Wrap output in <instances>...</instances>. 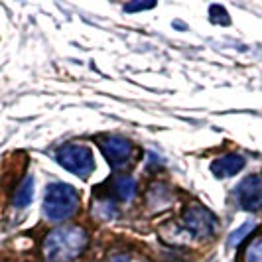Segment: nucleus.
Instances as JSON below:
<instances>
[{
	"instance_id": "f257e3e1",
	"label": "nucleus",
	"mask_w": 262,
	"mask_h": 262,
	"mask_svg": "<svg viewBox=\"0 0 262 262\" xmlns=\"http://www.w3.org/2000/svg\"><path fill=\"white\" fill-rule=\"evenodd\" d=\"M89 235L83 227H59L43 241V256L48 262H71L83 254Z\"/></svg>"
},
{
	"instance_id": "f03ea898",
	"label": "nucleus",
	"mask_w": 262,
	"mask_h": 262,
	"mask_svg": "<svg viewBox=\"0 0 262 262\" xmlns=\"http://www.w3.org/2000/svg\"><path fill=\"white\" fill-rule=\"evenodd\" d=\"M79 207V195L77 191L69 184L63 182H53L46 187V195H43V215L53 221H66L69 217L75 215Z\"/></svg>"
},
{
	"instance_id": "7ed1b4c3",
	"label": "nucleus",
	"mask_w": 262,
	"mask_h": 262,
	"mask_svg": "<svg viewBox=\"0 0 262 262\" xmlns=\"http://www.w3.org/2000/svg\"><path fill=\"white\" fill-rule=\"evenodd\" d=\"M55 160L66 168L67 171L75 173L81 180H87L95 170V160H93L91 150L83 144H63L57 148Z\"/></svg>"
},
{
	"instance_id": "20e7f679",
	"label": "nucleus",
	"mask_w": 262,
	"mask_h": 262,
	"mask_svg": "<svg viewBox=\"0 0 262 262\" xmlns=\"http://www.w3.org/2000/svg\"><path fill=\"white\" fill-rule=\"evenodd\" d=\"M182 225L189 235L197 236V238H209L217 231V217L207 207L193 203V205L185 207Z\"/></svg>"
},
{
	"instance_id": "39448f33",
	"label": "nucleus",
	"mask_w": 262,
	"mask_h": 262,
	"mask_svg": "<svg viewBox=\"0 0 262 262\" xmlns=\"http://www.w3.org/2000/svg\"><path fill=\"white\" fill-rule=\"evenodd\" d=\"M238 205L247 211H260L262 209V176L252 173L247 176L235 189Z\"/></svg>"
},
{
	"instance_id": "423d86ee",
	"label": "nucleus",
	"mask_w": 262,
	"mask_h": 262,
	"mask_svg": "<svg viewBox=\"0 0 262 262\" xmlns=\"http://www.w3.org/2000/svg\"><path fill=\"white\" fill-rule=\"evenodd\" d=\"M101 150H103V154L105 158L108 160V164L111 166H124L132 156V142H128L126 138H120V136H105V138H101Z\"/></svg>"
},
{
	"instance_id": "0eeeda50",
	"label": "nucleus",
	"mask_w": 262,
	"mask_h": 262,
	"mask_svg": "<svg viewBox=\"0 0 262 262\" xmlns=\"http://www.w3.org/2000/svg\"><path fill=\"white\" fill-rule=\"evenodd\" d=\"M245 168V158L238 156V154H225V156L217 158L213 164H211V171L215 178L223 180V178H231Z\"/></svg>"
},
{
	"instance_id": "6e6552de",
	"label": "nucleus",
	"mask_w": 262,
	"mask_h": 262,
	"mask_svg": "<svg viewBox=\"0 0 262 262\" xmlns=\"http://www.w3.org/2000/svg\"><path fill=\"white\" fill-rule=\"evenodd\" d=\"M146 199H148V205L154 211H164L171 205V199H173V197H171V191L168 185L158 182V184L150 185Z\"/></svg>"
},
{
	"instance_id": "1a4fd4ad",
	"label": "nucleus",
	"mask_w": 262,
	"mask_h": 262,
	"mask_svg": "<svg viewBox=\"0 0 262 262\" xmlns=\"http://www.w3.org/2000/svg\"><path fill=\"white\" fill-rule=\"evenodd\" d=\"M113 189H115V195L120 201H128L136 193V182H134V178H130V176L120 173V176L113 178Z\"/></svg>"
},
{
	"instance_id": "9d476101",
	"label": "nucleus",
	"mask_w": 262,
	"mask_h": 262,
	"mask_svg": "<svg viewBox=\"0 0 262 262\" xmlns=\"http://www.w3.org/2000/svg\"><path fill=\"white\" fill-rule=\"evenodd\" d=\"M32 199H34V178L28 176L26 180L18 185V189L14 193V207L16 209H24L32 203Z\"/></svg>"
},
{
	"instance_id": "9b49d317",
	"label": "nucleus",
	"mask_w": 262,
	"mask_h": 262,
	"mask_svg": "<svg viewBox=\"0 0 262 262\" xmlns=\"http://www.w3.org/2000/svg\"><path fill=\"white\" fill-rule=\"evenodd\" d=\"M254 229H256V223H254V221H249V223L241 225V227H238L236 231H233L231 236H229V247L236 249V247H238V245H241V243H243Z\"/></svg>"
},
{
	"instance_id": "f8f14e48",
	"label": "nucleus",
	"mask_w": 262,
	"mask_h": 262,
	"mask_svg": "<svg viewBox=\"0 0 262 262\" xmlns=\"http://www.w3.org/2000/svg\"><path fill=\"white\" fill-rule=\"evenodd\" d=\"M93 213H95L99 219H103V221H108V219H113V217L117 215V209H115L113 201H108V199H103V201H99V203L93 207Z\"/></svg>"
},
{
	"instance_id": "ddd939ff",
	"label": "nucleus",
	"mask_w": 262,
	"mask_h": 262,
	"mask_svg": "<svg viewBox=\"0 0 262 262\" xmlns=\"http://www.w3.org/2000/svg\"><path fill=\"white\" fill-rule=\"evenodd\" d=\"M245 262H262V236H256L247 247Z\"/></svg>"
},
{
	"instance_id": "4468645a",
	"label": "nucleus",
	"mask_w": 262,
	"mask_h": 262,
	"mask_svg": "<svg viewBox=\"0 0 262 262\" xmlns=\"http://www.w3.org/2000/svg\"><path fill=\"white\" fill-rule=\"evenodd\" d=\"M209 14L213 24H221V26H229L231 24V18H229V14H227V10L221 4H213L209 8Z\"/></svg>"
},
{
	"instance_id": "2eb2a0df",
	"label": "nucleus",
	"mask_w": 262,
	"mask_h": 262,
	"mask_svg": "<svg viewBox=\"0 0 262 262\" xmlns=\"http://www.w3.org/2000/svg\"><path fill=\"white\" fill-rule=\"evenodd\" d=\"M154 6H156V2H130L124 6V10L126 12H140V10H150Z\"/></svg>"
}]
</instances>
